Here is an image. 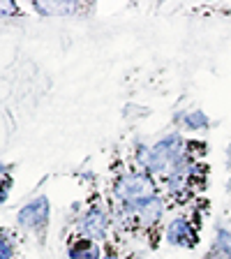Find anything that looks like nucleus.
Here are the masks:
<instances>
[{
	"instance_id": "f03ea898",
	"label": "nucleus",
	"mask_w": 231,
	"mask_h": 259,
	"mask_svg": "<svg viewBox=\"0 0 231 259\" xmlns=\"http://www.w3.org/2000/svg\"><path fill=\"white\" fill-rule=\"evenodd\" d=\"M167 241L171 245H178V248H194L197 241H199V234H197V227H192L190 220L176 218L167 227Z\"/></svg>"
},
{
	"instance_id": "7ed1b4c3",
	"label": "nucleus",
	"mask_w": 231,
	"mask_h": 259,
	"mask_svg": "<svg viewBox=\"0 0 231 259\" xmlns=\"http://www.w3.org/2000/svg\"><path fill=\"white\" fill-rule=\"evenodd\" d=\"M81 232L88 238H93V241H102L109 232V215L100 206H93L81 220Z\"/></svg>"
},
{
	"instance_id": "1a4fd4ad",
	"label": "nucleus",
	"mask_w": 231,
	"mask_h": 259,
	"mask_svg": "<svg viewBox=\"0 0 231 259\" xmlns=\"http://www.w3.org/2000/svg\"><path fill=\"white\" fill-rule=\"evenodd\" d=\"M102 259H118V257H116V254H113V252H109V254H104Z\"/></svg>"
},
{
	"instance_id": "39448f33",
	"label": "nucleus",
	"mask_w": 231,
	"mask_h": 259,
	"mask_svg": "<svg viewBox=\"0 0 231 259\" xmlns=\"http://www.w3.org/2000/svg\"><path fill=\"white\" fill-rule=\"evenodd\" d=\"M67 254H70V259H102V250H100L97 241H93L88 236L76 238L74 243H70Z\"/></svg>"
},
{
	"instance_id": "0eeeda50",
	"label": "nucleus",
	"mask_w": 231,
	"mask_h": 259,
	"mask_svg": "<svg viewBox=\"0 0 231 259\" xmlns=\"http://www.w3.org/2000/svg\"><path fill=\"white\" fill-rule=\"evenodd\" d=\"M183 123L188 130H204L206 125H208V118H206L204 111H190L183 118Z\"/></svg>"
},
{
	"instance_id": "423d86ee",
	"label": "nucleus",
	"mask_w": 231,
	"mask_h": 259,
	"mask_svg": "<svg viewBox=\"0 0 231 259\" xmlns=\"http://www.w3.org/2000/svg\"><path fill=\"white\" fill-rule=\"evenodd\" d=\"M206 259H231V234L220 229Z\"/></svg>"
},
{
	"instance_id": "6e6552de",
	"label": "nucleus",
	"mask_w": 231,
	"mask_h": 259,
	"mask_svg": "<svg viewBox=\"0 0 231 259\" xmlns=\"http://www.w3.org/2000/svg\"><path fill=\"white\" fill-rule=\"evenodd\" d=\"M0 259H14V245L3 232H0Z\"/></svg>"
},
{
	"instance_id": "20e7f679",
	"label": "nucleus",
	"mask_w": 231,
	"mask_h": 259,
	"mask_svg": "<svg viewBox=\"0 0 231 259\" xmlns=\"http://www.w3.org/2000/svg\"><path fill=\"white\" fill-rule=\"evenodd\" d=\"M49 220V204H47V197H39V199L30 201L26 208L19 210V225L23 227H44Z\"/></svg>"
},
{
	"instance_id": "f257e3e1",
	"label": "nucleus",
	"mask_w": 231,
	"mask_h": 259,
	"mask_svg": "<svg viewBox=\"0 0 231 259\" xmlns=\"http://www.w3.org/2000/svg\"><path fill=\"white\" fill-rule=\"evenodd\" d=\"M118 201L123 204L125 213H136L139 208H144L148 201L157 199V188L153 183V178L146 171H136V174H125L120 178L116 188H113Z\"/></svg>"
}]
</instances>
